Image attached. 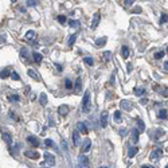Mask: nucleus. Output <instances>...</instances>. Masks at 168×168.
I'll return each instance as SVG.
<instances>
[{"label": "nucleus", "instance_id": "f257e3e1", "mask_svg": "<svg viewBox=\"0 0 168 168\" xmlns=\"http://www.w3.org/2000/svg\"><path fill=\"white\" fill-rule=\"evenodd\" d=\"M82 110L85 113H88L90 110V92L86 90L85 95H83V101H82Z\"/></svg>", "mask_w": 168, "mask_h": 168}, {"label": "nucleus", "instance_id": "f03ea898", "mask_svg": "<svg viewBox=\"0 0 168 168\" xmlns=\"http://www.w3.org/2000/svg\"><path fill=\"white\" fill-rule=\"evenodd\" d=\"M44 159H46V164L47 166H50V167H53V166H55V157L50 153V152H44Z\"/></svg>", "mask_w": 168, "mask_h": 168}, {"label": "nucleus", "instance_id": "7ed1b4c3", "mask_svg": "<svg viewBox=\"0 0 168 168\" xmlns=\"http://www.w3.org/2000/svg\"><path fill=\"white\" fill-rule=\"evenodd\" d=\"M120 106H121L124 110H127V112H131L132 108H133V105H132L131 101H128V100H122L121 102H120Z\"/></svg>", "mask_w": 168, "mask_h": 168}, {"label": "nucleus", "instance_id": "20e7f679", "mask_svg": "<svg viewBox=\"0 0 168 168\" xmlns=\"http://www.w3.org/2000/svg\"><path fill=\"white\" fill-rule=\"evenodd\" d=\"M78 161H79V166H82L83 168H88L90 166V163H89V159L86 157L85 155H81L79 157H78Z\"/></svg>", "mask_w": 168, "mask_h": 168}, {"label": "nucleus", "instance_id": "39448f33", "mask_svg": "<svg viewBox=\"0 0 168 168\" xmlns=\"http://www.w3.org/2000/svg\"><path fill=\"white\" fill-rule=\"evenodd\" d=\"M100 20H101V14L100 12H95L94 14V16H93V22H92V28H95V27L98 26V23H100Z\"/></svg>", "mask_w": 168, "mask_h": 168}, {"label": "nucleus", "instance_id": "423d86ee", "mask_svg": "<svg viewBox=\"0 0 168 168\" xmlns=\"http://www.w3.org/2000/svg\"><path fill=\"white\" fill-rule=\"evenodd\" d=\"M161 155H163V152H161L160 149H153L149 157H151V160H157V159L161 157Z\"/></svg>", "mask_w": 168, "mask_h": 168}, {"label": "nucleus", "instance_id": "0eeeda50", "mask_svg": "<svg viewBox=\"0 0 168 168\" xmlns=\"http://www.w3.org/2000/svg\"><path fill=\"white\" fill-rule=\"evenodd\" d=\"M106 125H108V112L104 110V112L101 113V127L106 128Z\"/></svg>", "mask_w": 168, "mask_h": 168}, {"label": "nucleus", "instance_id": "6e6552de", "mask_svg": "<svg viewBox=\"0 0 168 168\" xmlns=\"http://www.w3.org/2000/svg\"><path fill=\"white\" fill-rule=\"evenodd\" d=\"M67 113H69V106H67V105H61V106L58 108V115L59 116L63 117V116L67 115Z\"/></svg>", "mask_w": 168, "mask_h": 168}, {"label": "nucleus", "instance_id": "1a4fd4ad", "mask_svg": "<svg viewBox=\"0 0 168 168\" xmlns=\"http://www.w3.org/2000/svg\"><path fill=\"white\" fill-rule=\"evenodd\" d=\"M90 147H92V141L89 139H86L85 141H83V145H82V152H83V153H86V152L90 151Z\"/></svg>", "mask_w": 168, "mask_h": 168}, {"label": "nucleus", "instance_id": "9d476101", "mask_svg": "<svg viewBox=\"0 0 168 168\" xmlns=\"http://www.w3.org/2000/svg\"><path fill=\"white\" fill-rule=\"evenodd\" d=\"M24 155H26V157H28V159H35V160H37V159L39 157V153H38L37 151H26Z\"/></svg>", "mask_w": 168, "mask_h": 168}, {"label": "nucleus", "instance_id": "9b49d317", "mask_svg": "<svg viewBox=\"0 0 168 168\" xmlns=\"http://www.w3.org/2000/svg\"><path fill=\"white\" fill-rule=\"evenodd\" d=\"M27 143L31 144L32 147H38L39 145V140L35 136H28V137H27Z\"/></svg>", "mask_w": 168, "mask_h": 168}, {"label": "nucleus", "instance_id": "f8f14e48", "mask_svg": "<svg viewBox=\"0 0 168 168\" xmlns=\"http://www.w3.org/2000/svg\"><path fill=\"white\" fill-rule=\"evenodd\" d=\"M139 134H140V132L137 131V128H134V129L132 131V143L133 144H136L139 141Z\"/></svg>", "mask_w": 168, "mask_h": 168}, {"label": "nucleus", "instance_id": "ddd939ff", "mask_svg": "<svg viewBox=\"0 0 168 168\" xmlns=\"http://www.w3.org/2000/svg\"><path fill=\"white\" fill-rule=\"evenodd\" d=\"M73 88H74V90H76V93H79L82 90V81H81V78H77L76 85H74Z\"/></svg>", "mask_w": 168, "mask_h": 168}, {"label": "nucleus", "instance_id": "4468645a", "mask_svg": "<svg viewBox=\"0 0 168 168\" xmlns=\"http://www.w3.org/2000/svg\"><path fill=\"white\" fill-rule=\"evenodd\" d=\"M28 76L31 77L32 79H35V81H40V77H39V74L35 70H32V69H28Z\"/></svg>", "mask_w": 168, "mask_h": 168}, {"label": "nucleus", "instance_id": "2eb2a0df", "mask_svg": "<svg viewBox=\"0 0 168 168\" xmlns=\"http://www.w3.org/2000/svg\"><path fill=\"white\" fill-rule=\"evenodd\" d=\"M136 124H137V131H139V132H144V129H145V124H144L143 120L141 118H137Z\"/></svg>", "mask_w": 168, "mask_h": 168}, {"label": "nucleus", "instance_id": "dca6fc26", "mask_svg": "<svg viewBox=\"0 0 168 168\" xmlns=\"http://www.w3.org/2000/svg\"><path fill=\"white\" fill-rule=\"evenodd\" d=\"M73 141H74V145H79V132L78 131H74L73 132Z\"/></svg>", "mask_w": 168, "mask_h": 168}, {"label": "nucleus", "instance_id": "f3484780", "mask_svg": "<svg viewBox=\"0 0 168 168\" xmlns=\"http://www.w3.org/2000/svg\"><path fill=\"white\" fill-rule=\"evenodd\" d=\"M78 132H81L83 134L88 133V128H86V125L83 122H78Z\"/></svg>", "mask_w": 168, "mask_h": 168}, {"label": "nucleus", "instance_id": "a211bd4d", "mask_svg": "<svg viewBox=\"0 0 168 168\" xmlns=\"http://www.w3.org/2000/svg\"><path fill=\"white\" fill-rule=\"evenodd\" d=\"M121 55H122V58H125V59L129 57V49H128L127 46H122L121 47Z\"/></svg>", "mask_w": 168, "mask_h": 168}, {"label": "nucleus", "instance_id": "6ab92c4d", "mask_svg": "<svg viewBox=\"0 0 168 168\" xmlns=\"http://www.w3.org/2000/svg\"><path fill=\"white\" fill-rule=\"evenodd\" d=\"M76 40H77V34L70 35V38H69V40H67V46H69V47H71L74 43H76Z\"/></svg>", "mask_w": 168, "mask_h": 168}, {"label": "nucleus", "instance_id": "aec40b11", "mask_svg": "<svg viewBox=\"0 0 168 168\" xmlns=\"http://www.w3.org/2000/svg\"><path fill=\"white\" fill-rule=\"evenodd\" d=\"M3 139H4V141L7 143L8 145H11V144H12V137H11L10 133H4V134H3Z\"/></svg>", "mask_w": 168, "mask_h": 168}, {"label": "nucleus", "instance_id": "412c9836", "mask_svg": "<svg viewBox=\"0 0 168 168\" xmlns=\"http://www.w3.org/2000/svg\"><path fill=\"white\" fill-rule=\"evenodd\" d=\"M39 104H40L42 106H44V105L47 104V95L44 94V93H43V94H40V97H39Z\"/></svg>", "mask_w": 168, "mask_h": 168}, {"label": "nucleus", "instance_id": "4be33fe9", "mask_svg": "<svg viewBox=\"0 0 168 168\" xmlns=\"http://www.w3.org/2000/svg\"><path fill=\"white\" fill-rule=\"evenodd\" d=\"M32 57H34V61H35V62H38V63H40V62H42V59H43L42 54H39V53H37V51H35L34 54H32Z\"/></svg>", "mask_w": 168, "mask_h": 168}, {"label": "nucleus", "instance_id": "5701e85b", "mask_svg": "<svg viewBox=\"0 0 168 168\" xmlns=\"http://www.w3.org/2000/svg\"><path fill=\"white\" fill-rule=\"evenodd\" d=\"M137 151H139V149H137L136 147H131L129 151H128V156H129V157H133V156H136Z\"/></svg>", "mask_w": 168, "mask_h": 168}, {"label": "nucleus", "instance_id": "b1692460", "mask_svg": "<svg viewBox=\"0 0 168 168\" xmlns=\"http://www.w3.org/2000/svg\"><path fill=\"white\" fill-rule=\"evenodd\" d=\"M133 93L136 95H143V94H145V89H144V88H136L133 90Z\"/></svg>", "mask_w": 168, "mask_h": 168}, {"label": "nucleus", "instance_id": "393cba45", "mask_svg": "<svg viewBox=\"0 0 168 168\" xmlns=\"http://www.w3.org/2000/svg\"><path fill=\"white\" fill-rule=\"evenodd\" d=\"M65 88L67 89V90H71V89H73V82H71L69 78H66V79H65Z\"/></svg>", "mask_w": 168, "mask_h": 168}, {"label": "nucleus", "instance_id": "a878e982", "mask_svg": "<svg viewBox=\"0 0 168 168\" xmlns=\"http://www.w3.org/2000/svg\"><path fill=\"white\" fill-rule=\"evenodd\" d=\"M105 43H106V38H101V39L95 40V46H98V47H102Z\"/></svg>", "mask_w": 168, "mask_h": 168}, {"label": "nucleus", "instance_id": "bb28decb", "mask_svg": "<svg viewBox=\"0 0 168 168\" xmlns=\"http://www.w3.org/2000/svg\"><path fill=\"white\" fill-rule=\"evenodd\" d=\"M159 118L160 120L167 118V109H160V112H159Z\"/></svg>", "mask_w": 168, "mask_h": 168}, {"label": "nucleus", "instance_id": "cd10ccee", "mask_svg": "<svg viewBox=\"0 0 168 168\" xmlns=\"http://www.w3.org/2000/svg\"><path fill=\"white\" fill-rule=\"evenodd\" d=\"M113 118H115L116 122H120V121H121V112H120V110H116L115 115H113Z\"/></svg>", "mask_w": 168, "mask_h": 168}, {"label": "nucleus", "instance_id": "c85d7f7f", "mask_svg": "<svg viewBox=\"0 0 168 168\" xmlns=\"http://www.w3.org/2000/svg\"><path fill=\"white\" fill-rule=\"evenodd\" d=\"M8 100L11 101V102H19L20 101V97L18 94H12V95H10V97H8Z\"/></svg>", "mask_w": 168, "mask_h": 168}, {"label": "nucleus", "instance_id": "c756f323", "mask_svg": "<svg viewBox=\"0 0 168 168\" xmlns=\"http://www.w3.org/2000/svg\"><path fill=\"white\" fill-rule=\"evenodd\" d=\"M110 59H112V53H110V51H105L104 53V61L105 62H109Z\"/></svg>", "mask_w": 168, "mask_h": 168}, {"label": "nucleus", "instance_id": "7c9ffc66", "mask_svg": "<svg viewBox=\"0 0 168 168\" xmlns=\"http://www.w3.org/2000/svg\"><path fill=\"white\" fill-rule=\"evenodd\" d=\"M35 38V32L34 31H28L26 34V40H32Z\"/></svg>", "mask_w": 168, "mask_h": 168}, {"label": "nucleus", "instance_id": "2f4dec72", "mask_svg": "<svg viewBox=\"0 0 168 168\" xmlns=\"http://www.w3.org/2000/svg\"><path fill=\"white\" fill-rule=\"evenodd\" d=\"M83 62H85L86 65H89V66L94 65V61H93V58H90V57H85V58H83Z\"/></svg>", "mask_w": 168, "mask_h": 168}, {"label": "nucleus", "instance_id": "473e14b6", "mask_svg": "<svg viewBox=\"0 0 168 168\" xmlns=\"http://www.w3.org/2000/svg\"><path fill=\"white\" fill-rule=\"evenodd\" d=\"M7 77H10V69H4L0 73V78H7Z\"/></svg>", "mask_w": 168, "mask_h": 168}, {"label": "nucleus", "instance_id": "72a5a7b5", "mask_svg": "<svg viewBox=\"0 0 168 168\" xmlns=\"http://www.w3.org/2000/svg\"><path fill=\"white\" fill-rule=\"evenodd\" d=\"M10 76H11V78H12L14 81H19V79H20L19 74H18L16 71H12V73H10Z\"/></svg>", "mask_w": 168, "mask_h": 168}, {"label": "nucleus", "instance_id": "f704fd0d", "mask_svg": "<svg viewBox=\"0 0 168 168\" xmlns=\"http://www.w3.org/2000/svg\"><path fill=\"white\" fill-rule=\"evenodd\" d=\"M118 133H120V136H122V137H124V136H127L128 131L125 129V128H120V129H118Z\"/></svg>", "mask_w": 168, "mask_h": 168}, {"label": "nucleus", "instance_id": "c9c22d12", "mask_svg": "<svg viewBox=\"0 0 168 168\" xmlns=\"http://www.w3.org/2000/svg\"><path fill=\"white\" fill-rule=\"evenodd\" d=\"M69 26H70V27H78V26H79V23H78L77 20H69Z\"/></svg>", "mask_w": 168, "mask_h": 168}, {"label": "nucleus", "instance_id": "e433bc0d", "mask_svg": "<svg viewBox=\"0 0 168 168\" xmlns=\"http://www.w3.org/2000/svg\"><path fill=\"white\" fill-rule=\"evenodd\" d=\"M164 54H166L164 51H157V53L155 54V58H156V59H160V58H163V57H164Z\"/></svg>", "mask_w": 168, "mask_h": 168}, {"label": "nucleus", "instance_id": "4c0bfd02", "mask_svg": "<svg viewBox=\"0 0 168 168\" xmlns=\"http://www.w3.org/2000/svg\"><path fill=\"white\" fill-rule=\"evenodd\" d=\"M160 23H161V24H164V23H167V14H161Z\"/></svg>", "mask_w": 168, "mask_h": 168}, {"label": "nucleus", "instance_id": "58836bf2", "mask_svg": "<svg viewBox=\"0 0 168 168\" xmlns=\"http://www.w3.org/2000/svg\"><path fill=\"white\" fill-rule=\"evenodd\" d=\"M58 22L62 23V24H65V23H66V16H63V15H59V16H58Z\"/></svg>", "mask_w": 168, "mask_h": 168}, {"label": "nucleus", "instance_id": "ea45409f", "mask_svg": "<svg viewBox=\"0 0 168 168\" xmlns=\"http://www.w3.org/2000/svg\"><path fill=\"white\" fill-rule=\"evenodd\" d=\"M10 117H11V118H12V120H16V121H18V120H19V118H18V115L14 112V110H10Z\"/></svg>", "mask_w": 168, "mask_h": 168}, {"label": "nucleus", "instance_id": "a19ab883", "mask_svg": "<svg viewBox=\"0 0 168 168\" xmlns=\"http://www.w3.org/2000/svg\"><path fill=\"white\" fill-rule=\"evenodd\" d=\"M44 144H46L47 147H55V145H54V143H53V140H50V139H47L46 141H44Z\"/></svg>", "mask_w": 168, "mask_h": 168}, {"label": "nucleus", "instance_id": "79ce46f5", "mask_svg": "<svg viewBox=\"0 0 168 168\" xmlns=\"http://www.w3.org/2000/svg\"><path fill=\"white\" fill-rule=\"evenodd\" d=\"M27 4H28L30 7H34V5H37V0H28Z\"/></svg>", "mask_w": 168, "mask_h": 168}, {"label": "nucleus", "instance_id": "37998d69", "mask_svg": "<svg viewBox=\"0 0 168 168\" xmlns=\"http://www.w3.org/2000/svg\"><path fill=\"white\" fill-rule=\"evenodd\" d=\"M140 104H141V105L148 104V98H141V100H140Z\"/></svg>", "mask_w": 168, "mask_h": 168}, {"label": "nucleus", "instance_id": "c03bdc74", "mask_svg": "<svg viewBox=\"0 0 168 168\" xmlns=\"http://www.w3.org/2000/svg\"><path fill=\"white\" fill-rule=\"evenodd\" d=\"M161 134H164V131H161V129H159L157 132H156V137H159V136H161Z\"/></svg>", "mask_w": 168, "mask_h": 168}, {"label": "nucleus", "instance_id": "a18cd8bd", "mask_svg": "<svg viewBox=\"0 0 168 168\" xmlns=\"http://www.w3.org/2000/svg\"><path fill=\"white\" fill-rule=\"evenodd\" d=\"M133 12H134V14H140V12H141V8H140V7H136V8L133 10Z\"/></svg>", "mask_w": 168, "mask_h": 168}, {"label": "nucleus", "instance_id": "49530a36", "mask_svg": "<svg viewBox=\"0 0 168 168\" xmlns=\"http://www.w3.org/2000/svg\"><path fill=\"white\" fill-rule=\"evenodd\" d=\"M132 3H133V0H125V2H124V4L128 7V5H131V4H132Z\"/></svg>", "mask_w": 168, "mask_h": 168}, {"label": "nucleus", "instance_id": "de8ad7c7", "mask_svg": "<svg viewBox=\"0 0 168 168\" xmlns=\"http://www.w3.org/2000/svg\"><path fill=\"white\" fill-rule=\"evenodd\" d=\"M62 147H63L65 151H67V145H66V143H65V141H62Z\"/></svg>", "mask_w": 168, "mask_h": 168}, {"label": "nucleus", "instance_id": "09e8293b", "mask_svg": "<svg viewBox=\"0 0 168 168\" xmlns=\"http://www.w3.org/2000/svg\"><path fill=\"white\" fill-rule=\"evenodd\" d=\"M164 70H168V62H166V63H164Z\"/></svg>", "mask_w": 168, "mask_h": 168}, {"label": "nucleus", "instance_id": "8fccbe9b", "mask_svg": "<svg viewBox=\"0 0 168 168\" xmlns=\"http://www.w3.org/2000/svg\"><path fill=\"white\" fill-rule=\"evenodd\" d=\"M141 168H155V167H152V166H143Z\"/></svg>", "mask_w": 168, "mask_h": 168}, {"label": "nucleus", "instance_id": "3c124183", "mask_svg": "<svg viewBox=\"0 0 168 168\" xmlns=\"http://www.w3.org/2000/svg\"><path fill=\"white\" fill-rule=\"evenodd\" d=\"M132 70V65L129 63V65H128V71H131Z\"/></svg>", "mask_w": 168, "mask_h": 168}, {"label": "nucleus", "instance_id": "603ef678", "mask_svg": "<svg viewBox=\"0 0 168 168\" xmlns=\"http://www.w3.org/2000/svg\"><path fill=\"white\" fill-rule=\"evenodd\" d=\"M11 2H16V0H11Z\"/></svg>", "mask_w": 168, "mask_h": 168}, {"label": "nucleus", "instance_id": "864d4df0", "mask_svg": "<svg viewBox=\"0 0 168 168\" xmlns=\"http://www.w3.org/2000/svg\"><path fill=\"white\" fill-rule=\"evenodd\" d=\"M43 168H44V167H43Z\"/></svg>", "mask_w": 168, "mask_h": 168}]
</instances>
